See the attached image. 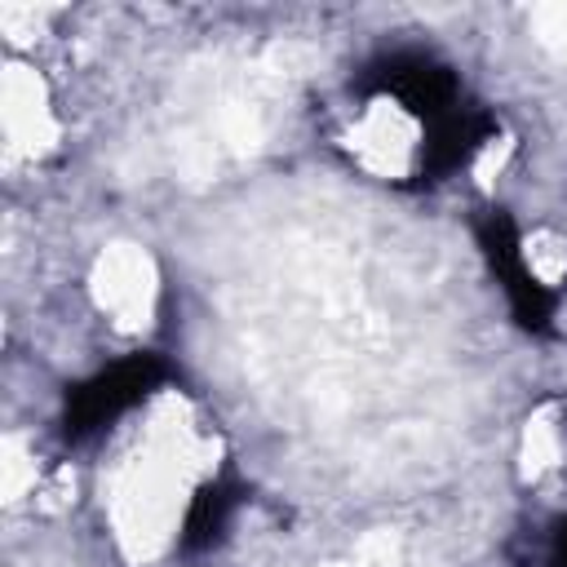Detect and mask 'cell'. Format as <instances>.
Listing matches in <instances>:
<instances>
[{"instance_id":"cell-2","label":"cell","mask_w":567,"mask_h":567,"mask_svg":"<svg viewBox=\"0 0 567 567\" xmlns=\"http://www.w3.org/2000/svg\"><path fill=\"white\" fill-rule=\"evenodd\" d=\"M443 120L447 89L439 84V75H430L425 66L412 80L394 71L346 102L337 120V146L359 173L377 182H408L421 177L447 142Z\"/></svg>"},{"instance_id":"cell-5","label":"cell","mask_w":567,"mask_h":567,"mask_svg":"<svg viewBox=\"0 0 567 567\" xmlns=\"http://www.w3.org/2000/svg\"><path fill=\"white\" fill-rule=\"evenodd\" d=\"M93 292H97V306L115 315V323H146L151 301H155L151 261L133 248H120V252L102 257L97 275H93Z\"/></svg>"},{"instance_id":"cell-3","label":"cell","mask_w":567,"mask_h":567,"mask_svg":"<svg viewBox=\"0 0 567 567\" xmlns=\"http://www.w3.org/2000/svg\"><path fill=\"white\" fill-rule=\"evenodd\" d=\"M58 106L35 66L13 62L4 75V146L9 159H40L58 146Z\"/></svg>"},{"instance_id":"cell-4","label":"cell","mask_w":567,"mask_h":567,"mask_svg":"<svg viewBox=\"0 0 567 567\" xmlns=\"http://www.w3.org/2000/svg\"><path fill=\"white\" fill-rule=\"evenodd\" d=\"M518 465L545 501L567 509V399H554L527 416Z\"/></svg>"},{"instance_id":"cell-1","label":"cell","mask_w":567,"mask_h":567,"mask_svg":"<svg viewBox=\"0 0 567 567\" xmlns=\"http://www.w3.org/2000/svg\"><path fill=\"white\" fill-rule=\"evenodd\" d=\"M221 443L213 421L173 385L137 394L106 439L97 470L102 518L124 558L151 563L186 540L217 487Z\"/></svg>"}]
</instances>
